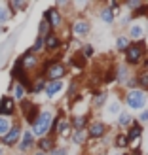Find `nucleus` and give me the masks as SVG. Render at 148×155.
<instances>
[{
  "label": "nucleus",
  "instance_id": "nucleus-1",
  "mask_svg": "<svg viewBox=\"0 0 148 155\" xmlns=\"http://www.w3.org/2000/svg\"><path fill=\"white\" fill-rule=\"evenodd\" d=\"M51 121H53V114L51 110H40V114H38V117L34 119V123L30 125V133L34 134V138L38 140V138H42L50 133V127H51Z\"/></svg>",
  "mask_w": 148,
  "mask_h": 155
},
{
  "label": "nucleus",
  "instance_id": "nucleus-2",
  "mask_svg": "<svg viewBox=\"0 0 148 155\" xmlns=\"http://www.w3.org/2000/svg\"><path fill=\"white\" fill-rule=\"evenodd\" d=\"M144 53H146V44H144L143 40L131 42L129 48H127V51H126V64H127V66H137V64H141Z\"/></svg>",
  "mask_w": 148,
  "mask_h": 155
},
{
  "label": "nucleus",
  "instance_id": "nucleus-3",
  "mask_svg": "<svg viewBox=\"0 0 148 155\" xmlns=\"http://www.w3.org/2000/svg\"><path fill=\"white\" fill-rule=\"evenodd\" d=\"M146 102H148V95L139 87L126 93V106L129 110H144Z\"/></svg>",
  "mask_w": 148,
  "mask_h": 155
},
{
  "label": "nucleus",
  "instance_id": "nucleus-4",
  "mask_svg": "<svg viewBox=\"0 0 148 155\" xmlns=\"http://www.w3.org/2000/svg\"><path fill=\"white\" fill-rule=\"evenodd\" d=\"M17 110L21 112V115H23V119H25V123L30 127L34 123V119L38 117V114H40V108H38V104H34L33 100H29V98H25V100H21L19 102V106H17Z\"/></svg>",
  "mask_w": 148,
  "mask_h": 155
},
{
  "label": "nucleus",
  "instance_id": "nucleus-5",
  "mask_svg": "<svg viewBox=\"0 0 148 155\" xmlns=\"http://www.w3.org/2000/svg\"><path fill=\"white\" fill-rule=\"evenodd\" d=\"M21 134H23V127H21L19 121H15L12 125V129L0 138V144H2L4 148H15V146L19 144V140H21Z\"/></svg>",
  "mask_w": 148,
  "mask_h": 155
},
{
  "label": "nucleus",
  "instance_id": "nucleus-6",
  "mask_svg": "<svg viewBox=\"0 0 148 155\" xmlns=\"http://www.w3.org/2000/svg\"><path fill=\"white\" fill-rule=\"evenodd\" d=\"M17 112V104L10 95H2L0 97V117H13Z\"/></svg>",
  "mask_w": 148,
  "mask_h": 155
},
{
  "label": "nucleus",
  "instance_id": "nucleus-7",
  "mask_svg": "<svg viewBox=\"0 0 148 155\" xmlns=\"http://www.w3.org/2000/svg\"><path fill=\"white\" fill-rule=\"evenodd\" d=\"M42 19L48 21V25L51 27V30H55V28H59L61 25H63V13H61L59 8H55V6L48 8V10L44 12V17Z\"/></svg>",
  "mask_w": 148,
  "mask_h": 155
},
{
  "label": "nucleus",
  "instance_id": "nucleus-8",
  "mask_svg": "<svg viewBox=\"0 0 148 155\" xmlns=\"http://www.w3.org/2000/svg\"><path fill=\"white\" fill-rule=\"evenodd\" d=\"M34 146H36L34 134L30 133V129H25V130H23V134H21V140H19V144H17V151L27 155V151H30Z\"/></svg>",
  "mask_w": 148,
  "mask_h": 155
},
{
  "label": "nucleus",
  "instance_id": "nucleus-9",
  "mask_svg": "<svg viewBox=\"0 0 148 155\" xmlns=\"http://www.w3.org/2000/svg\"><path fill=\"white\" fill-rule=\"evenodd\" d=\"M106 130H108V127L105 121H93V123H89L85 133H88V138H91V140H101V138H105Z\"/></svg>",
  "mask_w": 148,
  "mask_h": 155
},
{
  "label": "nucleus",
  "instance_id": "nucleus-10",
  "mask_svg": "<svg viewBox=\"0 0 148 155\" xmlns=\"http://www.w3.org/2000/svg\"><path fill=\"white\" fill-rule=\"evenodd\" d=\"M34 148L38 150V151H44V153H51L53 150L57 148V140L53 136H50V134H46V136H42V138H38L36 140V146Z\"/></svg>",
  "mask_w": 148,
  "mask_h": 155
},
{
  "label": "nucleus",
  "instance_id": "nucleus-11",
  "mask_svg": "<svg viewBox=\"0 0 148 155\" xmlns=\"http://www.w3.org/2000/svg\"><path fill=\"white\" fill-rule=\"evenodd\" d=\"M19 63H21V66L25 68L27 72H30V70H34V68H38L40 61H38V55H34V53H30V51L27 49V51L19 57Z\"/></svg>",
  "mask_w": 148,
  "mask_h": 155
},
{
  "label": "nucleus",
  "instance_id": "nucleus-12",
  "mask_svg": "<svg viewBox=\"0 0 148 155\" xmlns=\"http://www.w3.org/2000/svg\"><path fill=\"white\" fill-rule=\"evenodd\" d=\"M61 45H63V42H61V38H59L55 32H50L48 36L44 38V51L55 53V51L61 49Z\"/></svg>",
  "mask_w": 148,
  "mask_h": 155
},
{
  "label": "nucleus",
  "instance_id": "nucleus-13",
  "mask_svg": "<svg viewBox=\"0 0 148 155\" xmlns=\"http://www.w3.org/2000/svg\"><path fill=\"white\" fill-rule=\"evenodd\" d=\"M71 28H72V34L82 36V38L91 32V25H89V21H85V19H76Z\"/></svg>",
  "mask_w": 148,
  "mask_h": 155
},
{
  "label": "nucleus",
  "instance_id": "nucleus-14",
  "mask_svg": "<svg viewBox=\"0 0 148 155\" xmlns=\"http://www.w3.org/2000/svg\"><path fill=\"white\" fill-rule=\"evenodd\" d=\"M63 89H65V81L63 80H59V81H48V83H46L44 93H46V97H48V98H55Z\"/></svg>",
  "mask_w": 148,
  "mask_h": 155
},
{
  "label": "nucleus",
  "instance_id": "nucleus-15",
  "mask_svg": "<svg viewBox=\"0 0 148 155\" xmlns=\"http://www.w3.org/2000/svg\"><path fill=\"white\" fill-rule=\"evenodd\" d=\"M71 123V129L72 130H85V127H88L89 123V115L84 114V115H74V117L68 121Z\"/></svg>",
  "mask_w": 148,
  "mask_h": 155
},
{
  "label": "nucleus",
  "instance_id": "nucleus-16",
  "mask_svg": "<svg viewBox=\"0 0 148 155\" xmlns=\"http://www.w3.org/2000/svg\"><path fill=\"white\" fill-rule=\"evenodd\" d=\"M144 34H146V30H144V27L141 25V23H133V25H129V40H135V42H139V40H143L144 38Z\"/></svg>",
  "mask_w": 148,
  "mask_h": 155
},
{
  "label": "nucleus",
  "instance_id": "nucleus-17",
  "mask_svg": "<svg viewBox=\"0 0 148 155\" xmlns=\"http://www.w3.org/2000/svg\"><path fill=\"white\" fill-rule=\"evenodd\" d=\"M141 136H143V127H141V123H131L129 129H127V133H126L127 142L131 144L133 140H139Z\"/></svg>",
  "mask_w": 148,
  "mask_h": 155
},
{
  "label": "nucleus",
  "instance_id": "nucleus-18",
  "mask_svg": "<svg viewBox=\"0 0 148 155\" xmlns=\"http://www.w3.org/2000/svg\"><path fill=\"white\" fill-rule=\"evenodd\" d=\"M10 91H12V95H10V97H12V98L15 100V102H21V100H25V98H27V91L23 89L19 83H15V81L12 83Z\"/></svg>",
  "mask_w": 148,
  "mask_h": 155
},
{
  "label": "nucleus",
  "instance_id": "nucleus-19",
  "mask_svg": "<svg viewBox=\"0 0 148 155\" xmlns=\"http://www.w3.org/2000/svg\"><path fill=\"white\" fill-rule=\"evenodd\" d=\"M6 6H8V10H10V13H12V15H15L17 12L27 10V6H29V4L25 2V0H10V2H8Z\"/></svg>",
  "mask_w": 148,
  "mask_h": 155
},
{
  "label": "nucleus",
  "instance_id": "nucleus-20",
  "mask_svg": "<svg viewBox=\"0 0 148 155\" xmlns=\"http://www.w3.org/2000/svg\"><path fill=\"white\" fill-rule=\"evenodd\" d=\"M71 123H68V119H61L59 125H57V130H55V136H63V138H68V134H71Z\"/></svg>",
  "mask_w": 148,
  "mask_h": 155
},
{
  "label": "nucleus",
  "instance_id": "nucleus-21",
  "mask_svg": "<svg viewBox=\"0 0 148 155\" xmlns=\"http://www.w3.org/2000/svg\"><path fill=\"white\" fill-rule=\"evenodd\" d=\"M46 81L42 76H36V80H33V87H30V93L33 95H40V93H44V89H46Z\"/></svg>",
  "mask_w": 148,
  "mask_h": 155
},
{
  "label": "nucleus",
  "instance_id": "nucleus-22",
  "mask_svg": "<svg viewBox=\"0 0 148 155\" xmlns=\"http://www.w3.org/2000/svg\"><path fill=\"white\" fill-rule=\"evenodd\" d=\"M114 72H116V81L118 83H126L129 80V72H127V64H122L118 68H114Z\"/></svg>",
  "mask_w": 148,
  "mask_h": 155
},
{
  "label": "nucleus",
  "instance_id": "nucleus-23",
  "mask_svg": "<svg viewBox=\"0 0 148 155\" xmlns=\"http://www.w3.org/2000/svg\"><path fill=\"white\" fill-rule=\"evenodd\" d=\"M99 19L103 21V23H106V25H112L114 23V19H116V15L108 10V8H103V10L99 12Z\"/></svg>",
  "mask_w": 148,
  "mask_h": 155
},
{
  "label": "nucleus",
  "instance_id": "nucleus-24",
  "mask_svg": "<svg viewBox=\"0 0 148 155\" xmlns=\"http://www.w3.org/2000/svg\"><path fill=\"white\" fill-rule=\"evenodd\" d=\"M106 98H108V93L106 91H95V98H93V108H101V106H105L106 102Z\"/></svg>",
  "mask_w": 148,
  "mask_h": 155
},
{
  "label": "nucleus",
  "instance_id": "nucleus-25",
  "mask_svg": "<svg viewBox=\"0 0 148 155\" xmlns=\"http://www.w3.org/2000/svg\"><path fill=\"white\" fill-rule=\"evenodd\" d=\"M72 142L76 146H84L88 142V133H85V130H74L72 133Z\"/></svg>",
  "mask_w": 148,
  "mask_h": 155
},
{
  "label": "nucleus",
  "instance_id": "nucleus-26",
  "mask_svg": "<svg viewBox=\"0 0 148 155\" xmlns=\"http://www.w3.org/2000/svg\"><path fill=\"white\" fill-rule=\"evenodd\" d=\"M137 85H139V89L141 91H148V70H143L141 74L137 76Z\"/></svg>",
  "mask_w": 148,
  "mask_h": 155
},
{
  "label": "nucleus",
  "instance_id": "nucleus-27",
  "mask_svg": "<svg viewBox=\"0 0 148 155\" xmlns=\"http://www.w3.org/2000/svg\"><path fill=\"white\" fill-rule=\"evenodd\" d=\"M129 44H131V40L127 36H118V40H116V49H118L120 53H126L127 48H129Z\"/></svg>",
  "mask_w": 148,
  "mask_h": 155
},
{
  "label": "nucleus",
  "instance_id": "nucleus-28",
  "mask_svg": "<svg viewBox=\"0 0 148 155\" xmlns=\"http://www.w3.org/2000/svg\"><path fill=\"white\" fill-rule=\"evenodd\" d=\"M131 114L129 112H120V117H118V125L122 127V129H129V125H131Z\"/></svg>",
  "mask_w": 148,
  "mask_h": 155
},
{
  "label": "nucleus",
  "instance_id": "nucleus-29",
  "mask_svg": "<svg viewBox=\"0 0 148 155\" xmlns=\"http://www.w3.org/2000/svg\"><path fill=\"white\" fill-rule=\"evenodd\" d=\"M50 32H53V30H51V27L48 25V21H46V19H40V23H38V36H40V38H46Z\"/></svg>",
  "mask_w": 148,
  "mask_h": 155
},
{
  "label": "nucleus",
  "instance_id": "nucleus-30",
  "mask_svg": "<svg viewBox=\"0 0 148 155\" xmlns=\"http://www.w3.org/2000/svg\"><path fill=\"white\" fill-rule=\"evenodd\" d=\"M12 125H13V119H10V117H0V138H2L8 130L12 129Z\"/></svg>",
  "mask_w": 148,
  "mask_h": 155
},
{
  "label": "nucleus",
  "instance_id": "nucleus-31",
  "mask_svg": "<svg viewBox=\"0 0 148 155\" xmlns=\"http://www.w3.org/2000/svg\"><path fill=\"white\" fill-rule=\"evenodd\" d=\"M10 19H12V13H10V10H8V6L6 4H0V27L6 25Z\"/></svg>",
  "mask_w": 148,
  "mask_h": 155
},
{
  "label": "nucleus",
  "instance_id": "nucleus-32",
  "mask_svg": "<svg viewBox=\"0 0 148 155\" xmlns=\"http://www.w3.org/2000/svg\"><path fill=\"white\" fill-rule=\"evenodd\" d=\"M30 53H34V55H38V53H42L44 51V38H40V36H36V40H34V44L30 45V49H29Z\"/></svg>",
  "mask_w": 148,
  "mask_h": 155
},
{
  "label": "nucleus",
  "instance_id": "nucleus-33",
  "mask_svg": "<svg viewBox=\"0 0 148 155\" xmlns=\"http://www.w3.org/2000/svg\"><path fill=\"white\" fill-rule=\"evenodd\" d=\"M71 64H72V66H76V68H84V66H85V57L82 55V51L71 57Z\"/></svg>",
  "mask_w": 148,
  "mask_h": 155
},
{
  "label": "nucleus",
  "instance_id": "nucleus-34",
  "mask_svg": "<svg viewBox=\"0 0 148 155\" xmlns=\"http://www.w3.org/2000/svg\"><path fill=\"white\" fill-rule=\"evenodd\" d=\"M114 146H116V148H127V146H129V142H127L126 134H123V133L116 134V136H114Z\"/></svg>",
  "mask_w": 148,
  "mask_h": 155
},
{
  "label": "nucleus",
  "instance_id": "nucleus-35",
  "mask_svg": "<svg viewBox=\"0 0 148 155\" xmlns=\"http://www.w3.org/2000/svg\"><path fill=\"white\" fill-rule=\"evenodd\" d=\"M120 102H118V100H114V102H110V104H108L106 106V112H108V115H118L120 114Z\"/></svg>",
  "mask_w": 148,
  "mask_h": 155
},
{
  "label": "nucleus",
  "instance_id": "nucleus-36",
  "mask_svg": "<svg viewBox=\"0 0 148 155\" xmlns=\"http://www.w3.org/2000/svg\"><path fill=\"white\" fill-rule=\"evenodd\" d=\"M126 6H127V10H131V12H137L139 8L143 6V2H141V0H127V2H126Z\"/></svg>",
  "mask_w": 148,
  "mask_h": 155
},
{
  "label": "nucleus",
  "instance_id": "nucleus-37",
  "mask_svg": "<svg viewBox=\"0 0 148 155\" xmlns=\"http://www.w3.org/2000/svg\"><path fill=\"white\" fill-rule=\"evenodd\" d=\"M82 55H84L85 59H89V57L93 55V48H91V44H85V45H84V49H82Z\"/></svg>",
  "mask_w": 148,
  "mask_h": 155
},
{
  "label": "nucleus",
  "instance_id": "nucleus-38",
  "mask_svg": "<svg viewBox=\"0 0 148 155\" xmlns=\"http://www.w3.org/2000/svg\"><path fill=\"white\" fill-rule=\"evenodd\" d=\"M139 121H143V123H148V108L141 110V114H139Z\"/></svg>",
  "mask_w": 148,
  "mask_h": 155
},
{
  "label": "nucleus",
  "instance_id": "nucleus-39",
  "mask_svg": "<svg viewBox=\"0 0 148 155\" xmlns=\"http://www.w3.org/2000/svg\"><path fill=\"white\" fill-rule=\"evenodd\" d=\"M50 155H68V150L67 148H55Z\"/></svg>",
  "mask_w": 148,
  "mask_h": 155
},
{
  "label": "nucleus",
  "instance_id": "nucleus-40",
  "mask_svg": "<svg viewBox=\"0 0 148 155\" xmlns=\"http://www.w3.org/2000/svg\"><path fill=\"white\" fill-rule=\"evenodd\" d=\"M126 85H127V87H131L129 91H133V89H137V78H129V80L126 81Z\"/></svg>",
  "mask_w": 148,
  "mask_h": 155
},
{
  "label": "nucleus",
  "instance_id": "nucleus-41",
  "mask_svg": "<svg viewBox=\"0 0 148 155\" xmlns=\"http://www.w3.org/2000/svg\"><path fill=\"white\" fill-rule=\"evenodd\" d=\"M33 155H48V153H44V151H38V150H36V151H33Z\"/></svg>",
  "mask_w": 148,
  "mask_h": 155
},
{
  "label": "nucleus",
  "instance_id": "nucleus-42",
  "mask_svg": "<svg viewBox=\"0 0 148 155\" xmlns=\"http://www.w3.org/2000/svg\"><path fill=\"white\" fill-rule=\"evenodd\" d=\"M144 66H146V68H148V57H146V59H144Z\"/></svg>",
  "mask_w": 148,
  "mask_h": 155
},
{
  "label": "nucleus",
  "instance_id": "nucleus-43",
  "mask_svg": "<svg viewBox=\"0 0 148 155\" xmlns=\"http://www.w3.org/2000/svg\"><path fill=\"white\" fill-rule=\"evenodd\" d=\"M12 155H25V153H19V151H15V153H12Z\"/></svg>",
  "mask_w": 148,
  "mask_h": 155
},
{
  "label": "nucleus",
  "instance_id": "nucleus-44",
  "mask_svg": "<svg viewBox=\"0 0 148 155\" xmlns=\"http://www.w3.org/2000/svg\"><path fill=\"white\" fill-rule=\"evenodd\" d=\"M97 155H108V153H105V151H103V153H97Z\"/></svg>",
  "mask_w": 148,
  "mask_h": 155
},
{
  "label": "nucleus",
  "instance_id": "nucleus-45",
  "mask_svg": "<svg viewBox=\"0 0 148 155\" xmlns=\"http://www.w3.org/2000/svg\"><path fill=\"white\" fill-rule=\"evenodd\" d=\"M0 32H4V28H2V27H0Z\"/></svg>",
  "mask_w": 148,
  "mask_h": 155
}]
</instances>
